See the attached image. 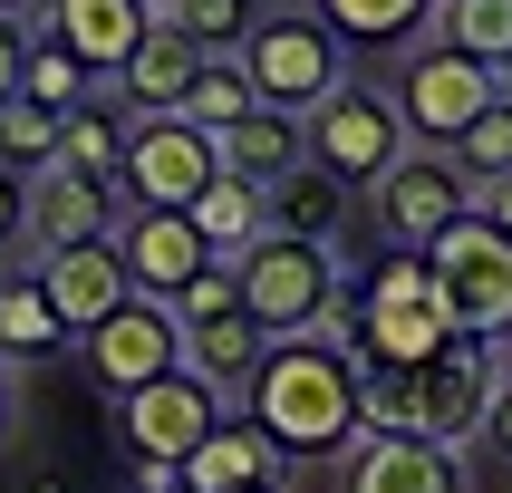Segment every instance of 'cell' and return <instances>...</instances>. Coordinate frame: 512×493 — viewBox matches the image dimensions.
<instances>
[{
  "label": "cell",
  "mask_w": 512,
  "mask_h": 493,
  "mask_svg": "<svg viewBox=\"0 0 512 493\" xmlns=\"http://www.w3.org/2000/svg\"><path fill=\"white\" fill-rule=\"evenodd\" d=\"M232 406L281 445V464H339L348 445L368 435V426H358V348L319 339V329L271 339L261 368H252V387H242Z\"/></svg>",
  "instance_id": "6da1fadb"
},
{
  "label": "cell",
  "mask_w": 512,
  "mask_h": 493,
  "mask_svg": "<svg viewBox=\"0 0 512 493\" xmlns=\"http://www.w3.org/2000/svg\"><path fill=\"white\" fill-rule=\"evenodd\" d=\"M503 387V348L455 339L426 368H358V426L368 435H435V445H474L484 406Z\"/></svg>",
  "instance_id": "7a4b0ae2"
},
{
  "label": "cell",
  "mask_w": 512,
  "mask_h": 493,
  "mask_svg": "<svg viewBox=\"0 0 512 493\" xmlns=\"http://www.w3.org/2000/svg\"><path fill=\"white\" fill-rule=\"evenodd\" d=\"M455 310L435 290V261L426 252H387L358 281V368H426L435 348H455Z\"/></svg>",
  "instance_id": "3957f363"
},
{
  "label": "cell",
  "mask_w": 512,
  "mask_h": 493,
  "mask_svg": "<svg viewBox=\"0 0 512 493\" xmlns=\"http://www.w3.org/2000/svg\"><path fill=\"white\" fill-rule=\"evenodd\" d=\"M232 281H242V310L271 329V339H300L329 319V300L348 290L339 252L310 242V232H252L242 252H232Z\"/></svg>",
  "instance_id": "277c9868"
},
{
  "label": "cell",
  "mask_w": 512,
  "mask_h": 493,
  "mask_svg": "<svg viewBox=\"0 0 512 493\" xmlns=\"http://www.w3.org/2000/svg\"><path fill=\"white\" fill-rule=\"evenodd\" d=\"M232 58L252 68V97H261V107H290V116H310L319 97L348 78V39L319 20L310 0H290V10H261L252 39H242Z\"/></svg>",
  "instance_id": "5b68a950"
},
{
  "label": "cell",
  "mask_w": 512,
  "mask_h": 493,
  "mask_svg": "<svg viewBox=\"0 0 512 493\" xmlns=\"http://www.w3.org/2000/svg\"><path fill=\"white\" fill-rule=\"evenodd\" d=\"M300 126H310V165H329L348 194H368L377 174L416 145V136H406V116H397V87H377V78H339Z\"/></svg>",
  "instance_id": "8992f818"
},
{
  "label": "cell",
  "mask_w": 512,
  "mask_h": 493,
  "mask_svg": "<svg viewBox=\"0 0 512 493\" xmlns=\"http://www.w3.org/2000/svg\"><path fill=\"white\" fill-rule=\"evenodd\" d=\"M397 116H406V136L416 145H455L474 116L493 107V68L474 49H455V39H406V58H397Z\"/></svg>",
  "instance_id": "52a82bcc"
},
{
  "label": "cell",
  "mask_w": 512,
  "mask_h": 493,
  "mask_svg": "<svg viewBox=\"0 0 512 493\" xmlns=\"http://www.w3.org/2000/svg\"><path fill=\"white\" fill-rule=\"evenodd\" d=\"M368 213H377V242L387 252H426L445 223L474 213V174L455 165V145H406L397 165L368 184Z\"/></svg>",
  "instance_id": "ba28073f"
},
{
  "label": "cell",
  "mask_w": 512,
  "mask_h": 493,
  "mask_svg": "<svg viewBox=\"0 0 512 493\" xmlns=\"http://www.w3.org/2000/svg\"><path fill=\"white\" fill-rule=\"evenodd\" d=\"M435 261V290H445V310H455L464 339H503L512 329V232L484 223V213H464L426 242Z\"/></svg>",
  "instance_id": "9c48e42d"
},
{
  "label": "cell",
  "mask_w": 512,
  "mask_h": 493,
  "mask_svg": "<svg viewBox=\"0 0 512 493\" xmlns=\"http://www.w3.org/2000/svg\"><path fill=\"white\" fill-rule=\"evenodd\" d=\"M78 358L87 377H97V397H136L145 377L184 368V319H174V300H155V290H126L97 329H78Z\"/></svg>",
  "instance_id": "30bf717a"
},
{
  "label": "cell",
  "mask_w": 512,
  "mask_h": 493,
  "mask_svg": "<svg viewBox=\"0 0 512 493\" xmlns=\"http://www.w3.org/2000/svg\"><path fill=\"white\" fill-rule=\"evenodd\" d=\"M213 174H223V136L213 126H194L174 107L126 126V165H116V194L126 203H194Z\"/></svg>",
  "instance_id": "8fae6325"
},
{
  "label": "cell",
  "mask_w": 512,
  "mask_h": 493,
  "mask_svg": "<svg viewBox=\"0 0 512 493\" xmlns=\"http://www.w3.org/2000/svg\"><path fill=\"white\" fill-rule=\"evenodd\" d=\"M232 416V397L213 387L203 368H165V377H145L136 397H116V426H126V455H194L203 435Z\"/></svg>",
  "instance_id": "7c38bea8"
},
{
  "label": "cell",
  "mask_w": 512,
  "mask_h": 493,
  "mask_svg": "<svg viewBox=\"0 0 512 493\" xmlns=\"http://www.w3.org/2000/svg\"><path fill=\"white\" fill-rule=\"evenodd\" d=\"M116 252H126L136 290H155V300H174V290L194 281L203 261H223L213 242H203V223L184 213V203H126V223H116Z\"/></svg>",
  "instance_id": "4fadbf2b"
},
{
  "label": "cell",
  "mask_w": 512,
  "mask_h": 493,
  "mask_svg": "<svg viewBox=\"0 0 512 493\" xmlns=\"http://www.w3.org/2000/svg\"><path fill=\"white\" fill-rule=\"evenodd\" d=\"M339 493H464V445H435V435H358L339 455Z\"/></svg>",
  "instance_id": "5bb4252c"
},
{
  "label": "cell",
  "mask_w": 512,
  "mask_h": 493,
  "mask_svg": "<svg viewBox=\"0 0 512 493\" xmlns=\"http://www.w3.org/2000/svg\"><path fill=\"white\" fill-rule=\"evenodd\" d=\"M126 223V194L107 174H78V165H39L29 174V252H58V242H97V232Z\"/></svg>",
  "instance_id": "9a60e30c"
},
{
  "label": "cell",
  "mask_w": 512,
  "mask_h": 493,
  "mask_svg": "<svg viewBox=\"0 0 512 493\" xmlns=\"http://www.w3.org/2000/svg\"><path fill=\"white\" fill-rule=\"evenodd\" d=\"M39 281H49V300L68 310V329H97V319L136 290V271H126V252H116V232H97V242H58V252H39Z\"/></svg>",
  "instance_id": "2e32d148"
},
{
  "label": "cell",
  "mask_w": 512,
  "mask_h": 493,
  "mask_svg": "<svg viewBox=\"0 0 512 493\" xmlns=\"http://www.w3.org/2000/svg\"><path fill=\"white\" fill-rule=\"evenodd\" d=\"M213 49H194V39H184V29L165 20V10H155V29H145L136 49H126V68H116L107 78V97L126 116H165V107H184V87H194V68Z\"/></svg>",
  "instance_id": "e0dca14e"
},
{
  "label": "cell",
  "mask_w": 512,
  "mask_h": 493,
  "mask_svg": "<svg viewBox=\"0 0 512 493\" xmlns=\"http://www.w3.org/2000/svg\"><path fill=\"white\" fill-rule=\"evenodd\" d=\"M39 29H49V39H68L97 78H116V68H126V49L155 29V0H39Z\"/></svg>",
  "instance_id": "ac0fdd59"
},
{
  "label": "cell",
  "mask_w": 512,
  "mask_h": 493,
  "mask_svg": "<svg viewBox=\"0 0 512 493\" xmlns=\"http://www.w3.org/2000/svg\"><path fill=\"white\" fill-rule=\"evenodd\" d=\"M68 348H78V329H68V310L49 300V281H39V271H0V358H10V368H49Z\"/></svg>",
  "instance_id": "d6986e66"
},
{
  "label": "cell",
  "mask_w": 512,
  "mask_h": 493,
  "mask_svg": "<svg viewBox=\"0 0 512 493\" xmlns=\"http://www.w3.org/2000/svg\"><path fill=\"white\" fill-rule=\"evenodd\" d=\"M271 474H281V445H271L242 406L184 455V493H232V484H271Z\"/></svg>",
  "instance_id": "ffe728a7"
},
{
  "label": "cell",
  "mask_w": 512,
  "mask_h": 493,
  "mask_svg": "<svg viewBox=\"0 0 512 493\" xmlns=\"http://www.w3.org/2000/svg\"><path fill=\"white\" fill-rule=\"evenodd\" d=\"M290 165H310V126H300L290 107H242L223 126V174H252L261 194H271Z\"/></svg>",
  "instance_id": "44dd1931"
},
{
  "label": "cell",
  "mask_w": 512,
  "mask_h": 493,
  "mask_svg": "<svg viewBox=\"0 0 512 493\" xmlns=\"http://www.w3.org/2000/svg\"><path fill=\"white\" fill-rule=\"evenodd\" d=\"M261 348H271V329H261L242 300H232V310H213V319H184V368H203L223 397H242V387H252Z\"/></svg>",
  "instance_id": "7402d4cb"
},
{
  "label": "cell",
  "mask_w": 512,
  "mask_h": 493,
  "mask_svg": "<svg viewBox=\"0 0 512 493\" xmlns=\"http://www.w3.org/2000/svg\"><path fill=\"white\" fill-rule=\"evenodd\" d=\"M319 20L339 29L348 49H406L435 29V0H310Z\"/></svg>",
  "instance_id": "603a6c76"
},
{
  "label": "cell",
  "mask_w": 512,
  "mask_h": 493,
  "mask_svg": "<svg viewBox=\"0 0 512 493\" xmlns=\"http://www.w3.org/2000/svg\"><path fill=\"white\" fill-rule=\"evenodd\" d=\"M126 126H136V116H126L107 87H97L87 107H68V116H58V165L107 174V184H116V165H126Z\"/></svg>",
  "instance_id": "cb8c5ba5"
},
{
  "label": "cell",
  "mask_w": 512,
  "mask_h": 493,
  "mask_svg": "<svg viewBox=\"0 0 512 493\" xmlns=\"http://www.w3.org/2000/svg\"><path fill=\"white\" fill-rule=\"evenodd\" d=\"M184 213H194L203 223V242H213V252H242V242H252V232H271V194H261L252 174H213V184H203L194 203H184Z\"/></svg>",
  "instance_id": "d4e9b609"
},
{
  "label": "cell",
  "mask_w": 512,
  "mask_h": 493,
  "mask_svg": "<svg viewBox=\"0 0 512 493\" xmlns=\"http://www.w3.org/2000/svg\"><path fill=\"white\" fill-rule=\"evenodd\" d=\"M339 213H348V184L329 165H290L271 184V232H310V242H339Z\"/></svg>",
  "instance_id": "484cf974"
},
{
  "label": "cell",
  "mask_w": 512,
  "mask_h": 493,
  "mask_svg": "<svg viewBox=\"0 0 512 493\" xmlns=\"http://www.w3.org/2000/svg\"><path fill=\"white\" fill-rule=\"evenodd\" d=\"M97 87H107V78H97V68H87V58L68 49V39H49V29L29 20V58H20V97H39V107H58V116H68V107H87Z\"/></svg>",
  "instance_id": "4316f807"
},
{
  "label": "cell",
  "mask_w": 512,
  "mask_h": 493,
  "mask_svg": "<svg viewBox=\"0 0 512 493\" xmlns=\"http://www.w3.org/2000/svg\"><path fill=\"white\" fill-rule=\"evenodd\" d=\"M242 107H261V97H252V68L223 49V58H203V68H194V87H184V107H174V116H194V126H213V136H223Z\"/></svg>",
  "instance_id": "83f0119b"
},
{
  "label": "cell",
  "mask_w": 512,
  "mask_h": 493,
  "mask_svg": "<svg viewBox=\"0 0 512 493\" xmlns=\"http://www.w3.org/2000/svg\"><path fill=\"white\" fill-rule=\"evenodd\" d=\"M435 39H455L484 68H503L512 58V0H435Z\"/></svg>",
  "instance_id": "f1b7e54d"
},
{
  "label": "cell",
  "mask_w": 512,
  "mask_h": 493,
  "mask_svg": "<svg viewBox=\"0 0 512 493\" xmlns=\"http://www.w3.org/2000/svg\"><path fill=\"white\" fill-rule=\"evenodd\" d=\"M0 165H10V174L58 165V107H39V97H10V107H0Z\"/></svg>",
  "instance_id": "f546056e"
},
{
  "label": "cell",
  "mask_w": 512,
  "mask_h": 493,
  "mask_svg": "<svg viewBox=\"0 0 512 493\" xmlns=\"http://www.w3.org/2000/svg\"><path fill=\"white\" fill-rule=\"evenodd\" d=\"M165 20L184 29V39H194V49H242V39H252V20H261V0H165Z\"/></svg>",
  "instance_id": "4dcf8cb0"
},
{
  "label": "cell",
  "mask_w": 512,
  "mask_h": 493,
  "mask_svg": "<svg viewBox=\"0 0 512 493\" xmlns=\"http://www.w3.org/2000/svg\"><path fill=\"white\" fill-rule=\"evenodd\" d=\"M455 165L474 174V184H493V174H512V107H503V97H493V107H484V116H474V126L455 136Z\"/></svg>",
  "instance_id": "1f68e13d"
},
{
  "label": "cell",
  "mask_w": 512,
  "mask_h": 493,
  "mask_svg": "<svg viewBox=\"0 0 512 493\" xmlns=\"http://www.w3.org/2000/svg\"><path fill=\"white\" fill-rule=\"evenodd\" d=\"M242 300V281H232V261H203L194 281L174 290V319H213V310H232Z\"/></svg>",
  "instance_id": "d6a6232c"
},
{
  "label": "cell",
  "mask_w": 512,
  "mask_h": 493,
  "mask_svg": "<svg viewBox=\"0 0 512 493\" xmlns=\"http://www.w3.org/2000/svg\"><path fill=\"white\" fill-rule=\"evenodd\" d=\"M20 242H29V174L0 165V261L20 252Z\"/></svg>",
  "instance_id": "836d02e7"
},
{
  "label": "cell",
  "mask_w": 512,
  "mask_h": 493,
  "mask_svg": "<svg viewBox=\"0 0 512 493\" xmlns=\"http://www.w3.org/2000/svg\"><path fill=\"white\" fill-rule=\"evenodd\" d=\"M20 58H29V20H0V107L20 97Z\"/></svg>",
  "instance_id": "e575fe53"
},
{
  "label": "cell",
  "mask_w": 512,
  "mask_h": 493,
  "mask_svg": "<svg viewBox=\"0 0 512 493\" xmlns=\"http://www.w3.org/2000/svg\"><path fill=\"white\" fill-rule=\"evenodd\" d=\"M484 445L512 464V368H503V387H493V406H484Z\"/></svg>",
  "instance_id": "d590c367"
},
{
  "label": "cell",
  "mask_w": 512,
  "mask_h": 493,
  "mask_svg": "<svg viewBox=\"0 0 512 493\" xmlns=\"http://www.w3.org/2000/svg\"><path fill=\"white\" fill-rule=\"evenodd\" d=\"M136 493H184V464L174 455H136Z\"/></svg>",
  "instance_id": "8d00e7d4"
},
{
  "label": "cell",
  "mask_w": 512,
  "mask_h": 493,
  "mask_svg": "<svg viewBox=\"0 0 512 493\" xmlns=\"http://www.w3.org/2000/svg\"><path fill=\"white\" fill-rule=\"evenodd\" d=\"M474 213H484V223H503V232H512V174H493V184H474Z\"/></svg>",
  "instance_id": "74e56055"
},
{
  "label": "cell",
  "mask_w": 512,
  "mask_h": 493,
  "mask_svg": "<svg viewBox=\"0 0 512 493\" xmlns=\"http://www.w3.org/2000/svg\"><path fill=\"white\" fill-rule=\"evenodd\" d=\"M10 377H20V368H10V358H0V435H10Z\"/></svg>",
  "instance_id": "f35d334b"
},
{
  "label": "cell",
  "mask_w": 512,
  "mask_h": 493,
  "mask_svg": "<svg viewBox=\"0 0 512 493\" xmlns=\"http://www.w3.org/2000/svg\"><path fill=\"white\" fill-rule=\"evenodd\" d=\"M0 20H39V0H0Z\"/></svg>",
  "instance_id": "ab89813d"
},
{
  "label": "cell",
  "mask_w": 512,
  "mask_h": 493,
  "mask_svg": "<svg viewBox=\"0 0 512 493\" xmlns=\"http://www.w3.org/2000/svg\"><path fill=\"white\" fill-rule=\"evenodd\" d=\"M493 97H503V107H512V58H503V68H493Z\"/></svg>",
  "instance_id": "60d3db41"
},
{
  "label": "cell",
  "mask_w": 512,
  "mask_h": 493,
  "mask_svg": "<svg viewBox=\"0 0 512 493\" xmlns=\"http://www.w3.org/2000/svg\"><path fill=\"white\" fill-rule=\"evenodd\" d=\"M232 493H281V474H271V484H232Z\"/></svg>",
  "instance_id": "b9f144b4"
},
{
  "label": "cell",
  "mask_w": 512,
  "mask_h": 493,
  "mask_svg": "<svg viewBox=\"0 0 512 493\" xmlns=\"http://www.w3.org/2000/svg\"><path fill=\"white\" fill-rule=\"evenodd\" d=\"M493 348H503V368H512V329H503V339H493Z\"/></svg>",
  "instance_id": "7bdbcfd3"
},
{
  "label": "cell",
  "mask_w": 512,
  "mask_h": 493,
  "mask_svg": "<svg viewBox=\"0 0 512 493\" xmlns=\"http://www.w3.org/2000/svg\"><path fill=\"white\" fill-rule=\"evenodd\" d=\"M155 10H165V0H155Z\"/></svg>",
  "instance_id": "ee69618b"
}]
</instances>
